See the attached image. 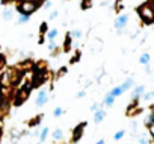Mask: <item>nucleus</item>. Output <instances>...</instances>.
<instances>
[{
  "instance_id": "f257e3e1",
  "label": "nucleus",
  "mask_w": 154,
  "mask_h": 144,
  "mask_svg": "<svg viewBox=\"0 0 154 144\" xmlns=\"http://www.w3.org/2000/svg\"><path fill=\"white\" fill-rule=\"evenodd\" d=\"M136 12L143 24H154V0H146L136 8Z\"/></svg>"
},
{
  "instance_id": "f03ea898",
  "label": "nucleus",
  "mask_w": 154,
  "mask_h": 144,
  "mask_svg": "<svg viewBox=\"0 0 154 144\" xmlns=\"http://www.w3.org/2000/svg\"><path fill=\"white\" fill-rule=\"evenodd\" d=\"M44 5V0H21V2L17 5V11L20 14H33L36 9H39Z\"/></svg>"
},
{
  "instance_id": "7ed1b4c3",
  "label": "nucleus",
  "mask_w": 154,
  "mask_h": 144,
  "mask_svg": "<svg viewBox=\"0 0 154 144\" xmlns=\"http://www.w3.org/2000/svg\"><path fill=\"white\" fill-rule=\"evenodd\" d=\"M30 90H32L30 84H24V85H21V87L17 90L15 96H14V102H12V105H14V106H20V105H23V103L26 102V99L29 97Z\"/></svg>"
},
{
  "instance_id": "20e7f679",
  "label": "nucleus",
  "mask_w": 154,
  "mask_h": 144,
  "mask_svg": "<svg viewBox=\"0 0 154 144\" xmlns=\"http://www.w3.org/2000/svg\"><path fill=\"white\" fill-rule=\"evenodd\" d=\"M24 76V71L20 68V67H14L9 70V85L11 87H15L20 84V81L23 79Z\"/></svg>"
},
{
  "instance_id": "39448f33",
  "label": "nucleus",
  "mask_w": 154,
  "mask_h": 144,
  "mask_svg": "<svg viewBox=\"0 0 154 144\" xmlns=\"http://www.w3.org/2000/svg\"><path fill=\"white\" fill-rule=\"evenodd\" d=\"M131 87H133V79H131V78H128V79H127V81H125V82H124L122 85H119V87H115V88H112L109 94H112L113 97H119L121 94H124V93H125L127 90H130Z\"/></svg>"
},
{
  "instance_id": "423d86ee",
  "label": "nucleus",
  "mask_w": 154,
  "mask_h": 144,
  "mask_svg": "<svg viewBox=\"0 0 154 144\" xmlns=\"http://www.w3.org/2000/svg\"><path fill=\"white\" fill-rule=\"evenodd\" d=\"M127 23H128V14L118 15V18L115 20V30L118 34H122V30L127 27Z\"/></svg>"
},
{
  "instance_id": "0eeeda50",
  "label": "nucleus",
  "mask_w": 154,
  "mask_h": 144,
  "mask_svg": "<svg viewBox=\"0 0 154 144\" xmlns=\"http://www.w3.org/2000/svg\"><path fill=\"white\" fill-rule=\"evenodd\" d=\"M86 124H88L86 121H82V123H79V126H77V127H74V129H72L71 142H79V139L83 136V130H85Z\"/></svg>"
},
{
  "instance_id": "6e6552de",
  "label": "nucleus",
  "mask_w": 154,
  "mask_h": 144,
  "mask_svg": "<svg viewBox=\"0 0 154 144\" xmlns=\"http://www.w3.org/2000/svg\"><path fill=\"white\" fill-rule=\"evenodd\" d=\"M47 102H48V93H47L45 90H41V91L38 93V96H36L35 105H36L38 108H41V106H44Z\"/></svg>"
},
{
  "instance_id": "1a4fd4ad",
  "label": "nucleus",
  "mask_w": 154,
  "mask_h": 144,
  "mask_svg": "<svg viewBox=\"0 0 154 144\" xmlns=\"http://www.w3.org/2000/svg\"><path fill=\"white\" fill-rule=\"evenodd\" d=\"M142 109L137 106V99H133V103L127 108V115L128 117H131V115H136V114H139Z\"/></svg>"
},
{
  "instance_id": "9d476101",
  "label": "nucleus",
  "mask_w": 154,
  "mask_h": 144,
  "mask_svg": "<svg viewBox=\"0 0 154 144\" xmlns=\"http://www.w3.org/2000/svg\"><path fill=\"white\" fill-rule=\"evenodd\" d=\"M104 118H106V111H104V109H101V108H100V109H97V111L94 112V121H95L97 124H98V123H101Z\"/></svg>"
},
{
  "instance_id": "9b49d317",
  "label": "nucleus",
  "mask_w": 154,
  "mask_h": 144,
  "mask_svg": "<svg viewBox=\"0 0 154 144\" xmlns=\"http://www.w3.org/2000/svg\"><path fill=\"white\" fill-rule=\"evenodd\" d=\"M72 37H71V34L69 32H66V35H65V43H63V52H69L71 50V47H72V40H71Z\"/></svg>"
},
{
  "instance_id": "f8f14e48",
  "label": "nucleus",
  "mask_w": 154,
  "mask_h": 144,
  "mask_svg": "<svg viewBox=\"0 0 154 144\" xmlns=\"http://www.w3.org/2000/svg\"><path fill=\"white\" fill-rule=\"evenodd\" d=\"M143 123H145V126H146L148 129H152V127H154V109L146 115V118H145Z\"/></svg>"
},
{
  "instance_id": "ddd939ff",
  "label": "nucleus",
  "mask_w": 154,
  "mask_h": 144,
  "mask_svg": "<svg viewBox=\"0 0 154 144\" xmlns=\"http://www.w3.org/2000/svg\"><path fill=\"white\" fill-rule=\"evenodd\" d=\"M145 93V87L143 85H137L134 90H133V94H131V99H139L142 94Z\"/></svg>"
},
{
  "instance_id": "4468645a",
  "label": "nucleus",
  "mask_w": 154,
  "mask_h": 144,
  "mask_svg": "<svg viewBox=\"0 0 154 144\" xmlns=\"http://www.w3.org/2000/svg\"><path fill=\"white\" fill-rule=\"evenodd\" d=\"M149 61H151V55H149L148 52H143V53L139 56V62H140L142 65H148Z\"/></svg>"
},
{
  "instance_id": "2eb2a0df",
  "label": "nucleus",
  "mask_w": 154,
  "mask_h": 144,
  "mask_svg": "<svg viewBox=\"0 0 154 144\" xmlns=\"http://www.w3.org/2000/svg\"><path fill=\"white\" fill-rule=\"evenodd\" d=\"M51 138H53V141L54 142H57V141H60L62 138H63V132H62V129H54L53 130V133H51Z\"/></svg>"
},
{
  "instance_id": "dca6fc26",
  "label": "nucleus",
  "mask_w": 154,
  "mask_h": 144,
  "mask_svg": "<svg viewBox=\"0 0 154 144\" xmlns=\"http://www.w3.org/2000/svg\"><path fill=\"white\" fill-rule=\"evenodd\" d=\"M12 17H14V9L12 8H8V9H5L2 12V18L3 20H11Z\"/></svg>"
},
{
  "instance_id": "f3484780",
  "label": "nucleus",
  "mask_w": 154,
  "mask_h": 144,
  "mask_svg": "<svg viewBox=\"0 0 154 144\" xmlns=\"http://www.w3.org/2000/svg\"><path fill=\"white\" fill-rule=\"evenodd\" d=\"M41 120H42V115H38V117H33L32 120H29V123H27V124H29L30 127H35V126L38 127V126L41 124Z\"/></svg>"
},
{
  "instance_id": "a211bd4d",
  "label": "nucleus",
  "mask_w": 154,
  "mask_h": 144,
  "mask_svg": "<svg viewBox=\"0 0 154 144\" xmlns=\"http://www.w3.org/2000/svg\"><path fill=\"white\" fill-rule=\"evenodd\" d=\"M47 136H48V127H44V129L41 130L39 136H38V139H39V144H42V142L47 139Z\"/></svg>"
},
{
  "instance_id": "6ab92c4d",
  "label": "nucleus",
  "mask_w": 154,
  "mask_h": 144,
  "mask_svg": "<svg viewBox=\"0 0 154 144\" xmlns=\"http://www.w3.org/2000/svg\"><path fill=\"white\" fill-rule=\"evenodd\" d=\"M115 99H116V97H113L112 94H107V96L104 97V102H103V105H106V106H112V105L115 103Z\"/></svg>"
},
{
  "instance_id": "aec40b11",
  "label": "nucleus",
  "mask_w": 154,
  "mask_h": 144,
  "mask_svg": "<svg viewBox=\"0 0 154 144\" xmlns=\"http://www.w3.org/2000/svg\"><path fill=\"white\" fill-rule=\"evenodd\" d=\"M57 34H59V32H57V29H54V27H53V29H50L45 35H47V38H48V40H54V38L57 37Z\"/></svg>"
},
{
  "instance_id": "412c9836",
  "label": "nucleus",
  "mask_w": 154,
  "mask_h": 144,
  "mask_svg": "<svg viewBox=\"0 0 154 144\" xmlns=\"http://www.w3.org/2000/svg\"><path fill=\"white\" fill-rule=\"evenodd\" d=\"M154 99V91H149V93H143L142 94V100H145V102H151Z\"/></svg>"
},
{
  "instance_id": "4be33fe9",
  "label": "nucleus",
  "mask_w": 154,
  "mask_h": 144,
  "mask_svg": "<svg viewBox=\"0 0 154 144\" xmlns=\"http://www.w3.org/2000/svg\"><path fill=\"white\" fill-rule=\"evenodd\" d=\"M69 34H71V37H72V38H75V40H80V38H82V35H83V32H82L80 29H74V30H72V32H69Z\"/></svg>"
},
{
  "instance_id": "5701e85b",
  "label": "nucleus",
  "mask_w": 154,
  "mask_h": 144,
  "mask_svg": "<svg viewBox=\"0 0 154 144\" xmlns=\"http://www.w3.org/2000/svg\"><path fill=\"white\" fill-rule=\"evenodd\" d=\"M47 32H48V24L45 21H42L41 26H39V35H45Z\"/></svg>"
},
{
  "instance_id": "b1692460",
  "label": "nucleus",
  "mask_w": 154,
  "mask_h": 144,
  "mask_svg": "<svg viewBox=\"0 0 154 144\" xmlns=\"http://www.w3.org/2000/svg\"><path fill=\"white\" fill-rule=\"evenodd\" d=\"M122 8H124V5H122V0H116V2H115V12H116V14H121Z\"/></svg>"
},
{
  "instance_id": "393cba45",
  "label": "nucleus",
  "mask_w": 154,
  "mask_h": 144,
  "mask_svg": "<svg viewBox=\"0 0 154 144\" xmlns=\"http://www.w3.org/2000/svg\"><path fill=\"white\" fill-rule=\"evenodd\" d=\"M29 20H30V15H27V14H20L18 23H20V24H23V23H27Z\"/></svg>"
},
{
  "instance_id": "a878e982",
  "label": "nucleus",
  "mask_w": 154,
  "mask_h": 144,
  "mask_svg": "<svg viewBox=\"0 0 154 144\" xmlns=\"http://www.w3.org/2000/svg\"><path fill=\"white\" fill-rule=\"evenodd\" d=\"M92 6V0H82V9H89Z\"/></svg>"
},
{
  "instance_id": "bb28decb",
  "label": "nucleus",
  "mask_w": 154,
  "mask_h": 144,
  "mask_svg": "<svg viewBox=\"0 0 154 144\" xmlns=\"http://www.w3.org/2000/svg\"><path fill=\"white\" fill-rule=\"evenodd\" d=\"M79 59H80V50H75V55H74V58L69 59V64H75Z\"/></svg>"
},
{
  "instance_id": "cd10ccee",
  "label": "nucleus",
  "mask_w": 154,
  "mask_h": 144,
  "mask_svg": "<svg viewBox=\"0 0 154 144\" xmlns=\"http://www.w3.org/2000/svg\"><path fill=\"white\" fill-rule=\"evenodd\" d=\"M62 114H63V109H62L60 106L54 108V111H53V117H60Z\"/></svg>"
},
{
  "instance_id": "c85d7f7f",
  "label": "nucleus",
  "mask_w": 154,
  "mask_h": 144,
  "mask_svg": "<svg viewBox=\"0 0 154 144\" xmlns=\"http://www.w3.org/2000/svg\"><path fill=\"white\" fill-rule=\"evenodd\" d=\"M124 133H125V130H118V132L113 135V139H115V141H119V139L124 136Z\"/></svg>"
},
{
  "instance_id": "c756f323",
  "label": "nucleus",
  "mask_w": 154,
  "mask_h": 144,
  "mask_svg": "<svg viewBox=\"0 0 154 144\" xmlns=\"http://www.w3.org/2000/svg\"><path fill=\"white\" fill-rule=\"evenodd\" d=\"M66 71H68V70H66V67H62V68L57 71V73H56V78H57V79H59V78H62L63 75H66Z\"/></svg>"
},
{
  "instance_id": "7c9ffc66",
  "label": "nucleus",
  "mask_w": 154,
  "mask_h": 144,
  "mask_svg": "<svg viewBox=\"0 0 154 144\" xmlns=\"http://www.w3.org/2000/svg\"><path fill=\"white\" fill-rule=\"evenodd\" d=\"M48 50H50V52H54V50H56V43H54V40H48Z\"/></svg>"
},
{
  "instance_id": "2f4dec72",
  "label": "nucleus",
  "mask_w": 154,
  "mask_h": 144,
  "mask_svg": "<svg viewBox=\"0 0 154 144\" xmlns=\"http://www.w3.org/2000/svg\"><path fill=\"white\" fill-rule=\"evenodd\" d=\"M139 144H148V139L145 138V135L143 136H139Z\"/></svg>"
},
{
  "instance_id": "473e14b6",
  "label": "nucleus",
  "mask_w": 154,
  "mask_h": 144,
  "mask_svg": "<svg viewBox=\"0 0 154 144\" xmlns=\"http://www.w3.org/2000/svg\"><path fill=\"white\" fill-rule=\"evenodd\" d=\"M100 106H101V105H98V103H94V105L91 106V111H92V112H95L97 109H100Z\"/></svg>"
},
{
  "instance_id": "72a5a7b5",
  "label": "nucleus",
  "mask_w": 154,
  "mask_h": 144,
  "mask_svg": "<svg viewBox=\"0 0 154 144\" xmlns=\"http://www.w3.org/2000/svg\"><path fill=\"white\" fill-rule=\"evenodd\" d=\"M85 94H86V91H85V90L79 91V93H77V99H82V97H85Z\"/></svg>"
},
{
  "instance_id": "f704fd0d",
  "label": "nucleus",
  "mask_w": 154,
  "mask_h": 144,
  "mask_svg": "<svg viewBox=\"0 0 154 144\" xmlns=\"http://www.w3.org/2000/svg\"><path fill=\"white\" fill-rule=\"evenodd\" d=\"M56 17H57V11H53V12L50 14V17H48V18H50V20H54Z\"/></svg>"
},
{
  "instance_id": "c9c22d12",
  "label": "nucleus",
  "mask_w": 154,
  "mask_h": 144,
  "mask_svg": "<svg viewBox=\"0 0 154 144\" xmlns=\"http://www.w3.org/2000/svg\"><path fill=\"white\" fill-rule=\"evenodd\" d=\"M44 40H45V35H39V40H38V44H44Z\"/></svg>"
},
{
  "instance_id": "e433bc0d",
  "label": "nucleus",
  "mask_w": 154,
  "mask_h": 144,
  "mask_svg": "<svg viewBox=\"0 0 154 144\" xmlns=\"http://www.w3.org/2000/svg\"><path fill=\"white\" fill-rule=\"evenodd\" d=\"M95 144H106V141H104V139H98Z\"/></svg>"
}]
</instances>
